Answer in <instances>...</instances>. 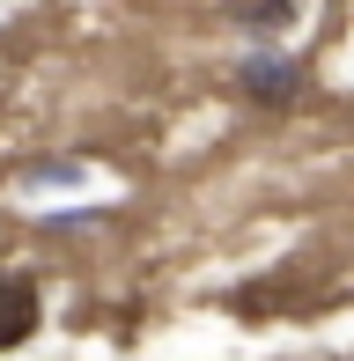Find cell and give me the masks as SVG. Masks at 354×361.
<instances>
[{
	"label": "cell",
	"mask_w": 354,
	"mask_h": 361,
	"mask_svg": "<svg viewBox=\"0 0 354 361\" xmlns=\"http://www.w3.org/2000/svg\"><path fill=\"white\" fill-rule=\"evenodd\" d=\"M236 96L244 104H259V111H288L303 96V59H288V52H273V44L259 37L244 52V67H236Z\"/></svg>",
	"instance_id": "cell-1"
},
{
	"label": "cell",
	"mask_w": 354,
	"mask_h": 361,
	"mask_svg": "<svg viewBox=\"0 0 354 361\" xmlns=\"http://www.w3.org/2000/svg\"><path fill=\"white\" fill-rule=\"evenodd\" d=\"M37 317H44V302H37V281H30V273H0V354L30 347Z\"/></svg>",
	"instance_id": "cell-2"
},
{
	"label": "cell",
	"mask_w": 354,
	"mask_h": 361,
	"mask_svg": "<svg viewBox=\"0 0 354 361\" xmlns=\"http://www.w3.org/2000/svg\"><path fill=\"white\" fill-rule=\"evenodd\" d=\"M236 23H244V37H273L295 23V0H236Z\"/></svg>",
	"instance_id": "cell-3"
},
{
	"label": "cell",
	"mask_w": 354,
	"mask_h": 361,
	"mask_svg": "<svg viewBox=\"0 0 354 361\" xmlns=\"http://www.w3.org/2000/svg\"><path fill=\"white\" fill-rule=\"evenodd\" d=\"M347 361H354V354H347Z\"/></svg>",
	"instance_id": "cell-4"
}]
</instances>
